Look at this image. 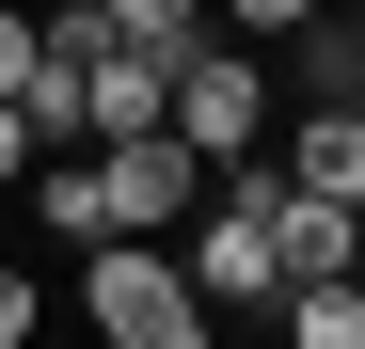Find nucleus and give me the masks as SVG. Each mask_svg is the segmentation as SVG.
I'll return each instance as SVG.
<instances>
[{
    "mask_svg": "<svg viewBox=\"0 0 365 349\" xmlns=\"http://www.w3.org/2000/svg\"><path fill=\"white\" fill-rule=\"evenodd\" d=\"M80 302H96V349H207V302H191L175 254H143V239L80 254Z\"/></svg>",
    "mask_w": 365,
    "mask_h": 349,
    "instance_id": "obj_1",
    "label": "nucleus"
},
{
    "mask_svg": "<svg viewBox=\"0 0 365 349\" xmlns=\"http://www.w3.org/2000/svg\"><path fill=\"white\" fill-rule=\"evenodd\" d=\"M255 127H270V80L238 64V48H191V64H175V111H159V143L191 159V174H238V159H255Z\"/></svg>",
    "mask_w": 365,
    "mask_h": 349,
    "instance_id": "obj_2",
    "label": "nucleus"
},
{
    "mask_svg": "<svg viewBox=\"0 0 365 349\" xmlns=\"http://www.w3.org/2000/svg\"><path fill=\"white\" fill-rule=\"evenodd\" d=\"M96 207H111V239H143V254H159L175 222H207V174L175 159V143H111V159H96Z\"/></svg>",
    "mask_w": 365,
    "mask_h": 349,
    "instance_id": "obj_3",
    "label": "nucleus"
},
{
    "mask_svg": "<svg viewBox=\"0 0 365 349\" xmlns=\"http://www.w3.org/2000/svg\"><path fill=\"white\" fill-rule=\"evenodd\" d=\"M270 286H286V302H302V286H365V222L286 191V222H270Z\"/></svg>",
    "mask_w": 365,
    "mask_h": 349,
    "instance_id": "obj_4",
    "label": "nucleus"
},
{
    "mask_svg": "<svg viewBox=\"0 0 365 349\" xmlns=\"http://www.w3.org/2000/svg\"><path fill=\"white\" fill-rule=\"evenodd\" d=\"M286 191H302V207H349V222H365V95H334L318 127L286 143Z\"/></svg>",
    "mask_w": 365,
    "mask_h": 349,
    "instance_id": "obj_5",
    "label": "nucleus"
},
{
    "mask_svg": "<svg viewBox=\"0 0 365 349\" xmlns=\"http://www.w3.org/2000/svg\"><path fill=\"white\" fill-rule=\"evenodd\" d=\"M32 222H48V239H80V254H111V207H96V159H48V174H32Z\"/></svg>",
    "mask_w": 365,
    "mask_h": 349,
    "instance_id": "obj_6",
    "label": "nucleus"
},
{
    "mask_svg": "<svg viewBox=\"0 0 365 349\" xmlns=\"http://www.w3.org/2000/svg\"><path fill=\"white\" fill-rule=\"evenodd\" d=\"M270 318H286V349H365V286H302Z\"/></svg>",
    "mask_w": 365,
    "mask_h": 349,
    "instance_id": "obj_7",
    "label": "nucleus"
},
{
    "mask_svg": "<svg viewBox=\"0 0 365 349\" xmlns=\"http://www.w3.org/2000/svg\"><path fill=\"white\" fill-rule=\"evenodd\" d=\"M32 64H48V32H32V16H0V111L32 95Z\"/></svg>",
    "mask_w": 365,
    "mask_h": 349,
    "instance_id": "obj_8",
    "label": "nucleus"
},
{
    "mask_svg": "<svg viewBox=\"0 0 365 349\" xmlns=\"http://www.w3.org/2000/svg\"><path fill=\"white\" fill-rule=\"evenodd\" d=\"M0 349H32V270H0Z\"/></svg>",
    "mask_w": 365,
    "mask_h": 349,
    "instance_id": "obj_9",
    "label": "nucleus"
},
{
    "mask_svg": "<svg viewBox=\"0 0 365 349\" xmlns=\"http://www.w3.org/2000/svg\"><path fill=\"white\" fill-rule=\"evenodd\" d=\"M0 191H32V127H16V111H0Z\"/></svg>",
    "mask_w": 365,
    "mask_h": 349,
    "instance_id": "obj_10",
    "label": "nucleus"
}]
</instances>
